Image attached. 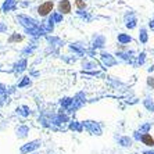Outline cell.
Masks as SVG:
<instances>
[{"mask_svg":"<svg viewBox=\"0 0 154 154\" xmlns=\"http://www.w3.org/2000/svg\"><path fill=\"white\" fill-rule=\"evenodd\" d=\"M53 7H54L53 2H45V3L40 4L39 7H38V13H39V15H42V17H46L50 11H53Z\"/></svg>","mask_w":154,"mask_h":154,"instance_id":"6da1fadb","label":"cell"},{"mask_svg":"<svg viewBox=\"0 0 154 154\" xmlns=\"http://www.w3.org/2000/svg\"><path fill=\"white\" fill-rule=\"evenodd\" d=\"M58 11H60L61 14L71 13V3H69L68 0H61L60 3H58Z\"/></svg>","mask_w":154,"mask_h":154,"instance_id":"7a4b0ae2","label":"cell"},{"mask_svg":"<svg viewBox=\"0 0 154 154\" xmlns=\"http://www.w3.org/2000/svg\"><path fill=\"white\" fill-rule=\"evenodd\" d=\"M142 143L149 146V147H153L154 146V137L151 136L150 133H143V135H142Z\"/></svg>","mask_w":154,"mask_h":154,"instance_id":"3957f363","label":"cell"},{"mask_svg":"<svg viewBox=\"0 0 154 154\" xmlns=\"http://www.w3.org/2000/svg\"><path fill=\"white\" fill-rule=\"evenodd\" d=\"M139 40H140L142 43H147V40H149V35H147V29H146V28H140Z\"/></svg>","mask_w":154,"mask_h":154,"instance_id":"277c9868","label":"cell"},{"mask_svg":"<svg viewBox=\"0 0 154 154\" xmlns=\"http://www.w3.org/2000/svg\"><path fill=\"white\" fill-rule=\"evenodd\" d=\"M118 42L122 43V45H125V43H131L132 42V38L129 35H125V33H119L118 35Z\"/></svg>","mask_w":154,"mask_h":154,"instance_id":"5b68a950","label":"cell"},{"mask_svg":"<svg viewBox=\"0 0 154 154\" xmlns=\"http://www.w3.org/2000/svg\"><path fill=\"white\" fill-rule=\"evenodd\" d=\"M144 103V107L149 110V111H151V112H154V100L153 99H150V97H147L146 100L143 101Z\"/></svg>","mask_w":154,"mask_h":154,"instance_id":"8992f818","label":"cell"},{"mask_svg":"<svg viewBox=\"0 0 154 154\" xmlns=\"http://www.w3.org/2000/svg\"><path fill=\"white\" fill-rule=\"evenodd\" d=\"M119 144L121 146H124V147H129L131 144H132V139L129 136H124V137H121L119 139Z\"/></svg>","mask_w":154,"mask_h":154,"instance_id":"52a82bcc","label":"cell"},{"mask_svg":"<svg viewBox=\"0 0 154 154\" xmlns=\"http://www.w3.org/2000/svg\"><path fill=\"white\" fill-rule=\"evenodd\" d=\"M103 60H104V63L107 65H114L115 64V60L110 56V54H103Z\"/></svg>","mask_w":154,"mask_h":154,"instance_id":"ba28073f","label":"cell"},{"mask_svg":"<svg viewBox=\"0 0 154 154\" xmlns=\"http://www.w3.org/2000/svg\"><path fill=\"white\" fill-rule=\"evenodd\" d=\"M136 22H137V20H136V17L133 15L129 21H126V28H129V29H133L135 26H136Z\"/></svg>","mask_w":154,"mask_h":154,"instance_id":"9c48e42d","label":"cell"},{"mask_svg":"<svg viewBox=\"0 0 154 154\" xmlns=\"http://www.w3.org/2000/svg\"><path fill=\"white\" fill-rule=\"evenodd\" d=\"M151 129V124L149 122V124H144V125L140 126V132L142 133H149V131Z\"/></svg>","mask_w":154,"mask_h":154,"instance_id":"30bf717a","label":"cell"},{"mask_svg":"<svg viewBox=\"0 0 154 154\" xmlns=\"http://www.w3.org/2000/svg\"><path fill=\"white\" fill-rule=\"evenodd\" d=\"M75 6L79 8V10H83V8L86 7L85 0H75Z\"/></svg>","mask_w":154,"mask_h":154,"instance_id":"8fae6325","label":"cell"},{"mask_svg":"<svg viewBox=\"0 0 154 154\" xmlns=\"http://www.w3.org/2000/svg\"><path fill=\"white\" fill-rule=\"evenodd\" d=\"M10 8H13V0H7L3 6V10H10Z\"/></svg>","mask_w":154,"mask_h":154,"instance_id":"7c38bea8","label":"cell"},{"mask_svg":"<svg viewBox=\"0 0 154 154\" xmlns=\"http://www.w3.org/2000/svg\"><path fill=\"white\" fill-rule=\"evenodd\" d=\"M36 147H38V143H31V146H26L22 149V153H25L28 150H32V149H36Z\"/></svg>","mask_w":154,"mask_h":154,"instance_id":"4fadbf2b","label":"cell"},{"mask_svg":"<svg viewBox=\"0 0 154 154\" xmlns=\"http://www.w3.org/2000/svg\"><path fill=\"white\" fill-rule=\"evenodd\" d=\"M147 85L154 89V78H151V76H150V78H147Z\"/></svg>","mask_w":154,"mask_h":154,"instance_id":"5bb4252c","label":"cell"},{"mask_svg":"<svg viewBox=\"0 0 154 154\" xmlns=\"http://www.w3.org/2000/svg\"><path fill=\"white\" fill-rule=\"evenodd\" d=\"M51 17H53L54 20H56V22H60V21H61V18H63V17H61V13H60V14H53Z\"/></svg>","mask_w":154,"mask_h":154,"instance_id":"9a60e30c","label":"cell"},{"mask_svg":"<svg viewBox=\"0 0 154 154\" xmlns=\"http://www.w3.org/2000/svg\"><path fill=\"white\" fill-rule=\"evenodd\" d=\"M144 58H146V54L142 53L139 56V64H143V63H144Z\"/></svg>","mask_w":154,"mask_h":154,"instance_id":"2e32d148","label":"cell"},{"mask_svg":"<svg viewBox=\"0 0 154 154\" xmlns=\"http://www.w3.org/2000/svg\"><path fill=\"white\" fill-rule=\"evenodd\" d=\"M21 39H22V38H21L20 35H14V36H13V38L10 39V42H13V40H21Z\"/></svg>","mask_w":154,"mask_h":154,"instance_id":"e0dca14e","label":"cell"},{"mask_svg":"<svg viewBox=\"0 0 154 154\" xmlns=\"http://www.w3.org/2000/svg\"><path fill=\"white\" fill-rule=\"evenodd\" d=\"M149 26H150V29H151V31H154V18H153V20H151L150 22H149Z\"/></svg>","mask_w":154,"mask_h":154,"instance_id":"ac0fdd59","label":"cell"},{"mask_svg":"<svg viewBox=\"0 0 154 154\" xmlns=\"http://www.w3.org/2000/svg\"><path fill=\"white\" fill-rule=\"evenodd\" d=\"M143 154H154V150H151V151H144Z\"/></svg>","mask_w":154,"mask_h":154,"instance_id":"d6986e66","label":"cell"},{"mask_svg":"<svg viewBox=\"0 0 154 154\" xmlns=\"http://www.w3.org/2000/svg\"><path fill=\"white\" fill-rule=\"evenodd\" d=\"M26 83H28V79H25V81H24V82L21 83V86H24V85H26Z\"/></svg>","mask_w":154,"mask_h":154,"instance_id":"ffe728a7","label":"cell"}]
</instances>
